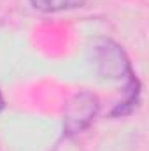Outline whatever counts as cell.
Here are the masks:
<instances>
[{"label": "cell", "mask_w": 149, "mask_h": 151, "mask_svg": "<svg viewBox=\"0 0 149 151\" xmlns=\"http://www.w3.org/2000/svg\"><path fill=\"white\" fill-rule=\"evenodd\" d=\"M93 65L104 79L130 81L133 77L132 65L126 53L111 39H98L93 44Z\"/></svg>", "instance_id": "1"}, {"label": "cell", "mask_w": 149, "mask_h": 151, "mask_svg": "<svg viewBox=\"0 0 149 151\" xmlns=\"http://www.w3.org/2000/svg\"><path fill=\"white\" fill-rule=\"evenodd\" d=\"M100 109V102L91 91H79L65 106L63 116V135L74 137L86 130L97 118Z\"/></svg>", "instance_id": "2"}, {"label": "cell", "mask_w": 149, "mask_h": 151, "mask_svg": "<svg viewBox=\"0 0 149 151\" xmlns=\"http://www.w3.org/2000/svg\"><path fill=\"white\" fill-rule=\"evenodd\" d=\"M30 4L40 12H60L82 7L86 0H30Z\"/></svg>", "instance_id": "3"}, {"label": "cell", "mask_w": 149, "mask_h": 151, "mask_svg": "<svg viewBox=\"0 0 149 151\" xmlns=\"http://www.w3.org/2000/svg\"><path fill=\"white\" fill-rule=\"evenodd\" d=\"M4 107H5V100H4V97H2V93H0V113L4 111Z\"/></svg>", "instance_id": "4"}]
</instances>
